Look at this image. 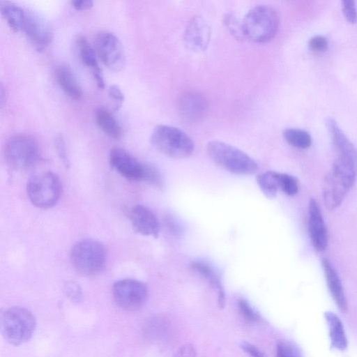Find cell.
<instances>
[{
    "instance_id": "33",
    "label": "cell",
    "mask_w": 357,
    "mask_h": 357,
    "mask_svg": "<svg viewBox=\"0 0 357 357\" xmlns=\"http://www.w3.org/2000/svg\"><path fill=\"white\" fill-rule=\"evenodd\" d=\"M276 357H300V355L292 344L280 342L277 344Z\"/></svg>"
},
{
    "instance_id": "26",
    "label": "cell",
    "mask_w": 357,
    "mask_h": 357,
    "mask_svg": "<svg viewBox=\"0 0 357 357\" xmlns=\"http://www.w3.org/2000/svg\"><path fill=\"white\" fill-rule=\"evenodd\" d=\"M257 182L268 198H273L276 196L279 190L277 172L268 171L261 173L257 176Z\"/></svg>"
},
{
    "instance_id": "2",
    "label": "cell",
    "mask_w": 357,
    "mask_h": 357,
    "mask_svg": "<svg viewBox=\"0 0 357 357\" xmlns=\"http://www.w3.org/2000/svg\"><path fill=\"white\" fill-rule=\"evenodd\" d=\"M206 151L210 158L222 168L236 174H255L258 166L247 153L225 142L213 140L207 144Z\"/></svg>"
},
{
    "instance_id": "21",
    "label": "cell",
    "mask_w": 357,
    "mask_h": 357,
    "mask_svg": "<svg viewBox=\"0 0 357 357\" xmlns=\"http://www.w3.org/2000/svg\"><path fill=\"white\" fill-rule=\"evenodd\" d=\"M324 316L328 326L332 346L344 351L347 347V338L342 321L337 314L330 311L326 312Z\"/></svg>"
},
{
    "instance_id": "37",
    "label": "cell",
    "mask_w": 357,
    "mask_h": 357,
    "mask_svg": "<svg viewBox=\"0 0 357 357\" xmlns=\"http://www.w3.org/2000/svg\"><path fill=\"white\" fill-rule=\"evenodd\" d=\"M65 291L68 296L72 300H79L81 296V289L79 285L75 282H68L65 285Z\"/></svg>"
},
{
    "instance_id": "23",
    "label": "cell",
    "mask_w": 357,
    "mask_h": 357,
    "mask_svg": "<svg viewBox=\"0 0 357 357\" xmlns=\"http://www.w3.org/2000/svg\"><path fill=\"white\" fill-rule=\"evenodd\" d=\"M95 119L98 127L110 137L119 139L122 137L121 126L108 110L104 108L97 109Z\"/></svg>"
},
{
    "instance_id": "24",
    "label": "cell",
    "mask_w": 357,
    "mask_h": 357,
    "mask_svg": "<svg viewBox=\"0 0 357 357\" xmlns=\"http://www.w3.org/2000/svg\"><path fill=\"white\" fill-rule=\"evenodd\" d=\"M1 14L14 32L22 31L25 19L26 10L10 2H3L1 4Z\"/></svg>"
},
{
    "instance_id": "19",
    "label": "cell",
    "mask_w": 357,
    "mask_h": 357,
    "mask_svg": "<svg viewBox=\"0 0 357 357\" xmlns=\"http://www.w3.org/2000/svg\"><path fill=\"white\" fill-rule=\"evenodd\" d=\"M77 47L82 62L91 71L97 86L104 89V77L95 50L84 36L77 39Z\"/></svg>"
},
{
    "instance_id": "12",
    "label": "cell",
    "mask_w": 357,
    "mask_h": 357,
    "mask_svg": "<svg viewBox=\"0 0 357 357\" xmlns=\"http://www.w3.org/2000/svg\"><path fill=\"white\" fill-rule=\"evenodd\" d=\"M109 160L112 167L126 178L130 181L143 180L144 165L126 150L112 149L109 152Z\"/></svg>"
},
{
    "instance_id": "13",
    "label": "cell",
    "mask_w": 357,
    "mask_h": 357,
    "mask_svg": "<svg viewBox=\"0 0 357 357\" xmlns=\"http://www.w3.org/2000/svg\"><path fill=\"white\" fill-rule=\"evenodd\" d=\"M308 231L312 245L317 251H323L328 244V233L317 202L311 198L308 205Z\"/></svg>"
},
{
    "instance_id": "29",
    "label": "cell",
    "mask_w": 357,
    "mask_h": 357,
    "mask_svg": "<svg viewBox=\"0 0 357 357\" xmlns=\"http://www.w3.org/2000/svg\"><path fill=\"white\" fill-rule=\"evenodd\" d=\"M238 306L240 313L245 320L254 322L259 319V314L245 299H239L238 301Z\"/></svg>"
},
{
    "instance_id": "25",
    "label": "cell",
    "mask_w": 357,
    "mask_h": 357,
    "mask_svg": "<svg viewBox=\"0 0 357 357\" xmlns=\"http://www.w3.org/2000/svg\"><path fill=\"white\" fill-rule=\"evenodd\" d=\"M283 136L290 145L298 149H307L312 144L310 135L303 130L288 128L284 131Z\"/></svg>"
},
{
    "instance_id": "16",
    "label": "cell",
    "mask_w": 357,
    "mask_h": 357,
    "mask_svg": "<svg viewBox=\"0 0 357 357\" xmlns=\"http://www.w3.org/2000/svg\"><path fill=\"white\" fill-rule=\"evenodd\" d=\"M211 34V28L205 20L200 16H195L185 29L184 41L190 50L201 52L208 46Z\"/></svg>"
},
{
    "instance_id": "34",
    "label": "cell",
    "mask_w": 357,
    "mask_h": 357,
    "mask_svg": "<svg viewBox=\"0 0 357 357\" xmlns=\"http://www.w3.org/2000/svg\"><path fill=\"white\" fill-rule=\"evenodd\" d=\"M109 95L114 101V110H119L123 105L124 96L119 86L114 84L109 89Z\"/></svg>"
},
{
    "instance_id": "20",
    "label": "cell",
    "mask_w": 357,
    "mask_h": 357,
    "mask_svg": "<svg viewBox=\"0 0 357 357\" xmlns=\"http://www.w3.org/2000/svg\"><path fill=\"white\" fill-rule=\"evenodd\" d=\"M56 79L63 92L73 100L82 96V88L71 69L66 65L57 66L55 70Z\"/></svg>"
},
{
    "instance_id": "39",
    "label": "cell",
    "mask_w": 357,
    "mask_h": 357,
    "mask_svg": "<svg viewBox=\"0 0 357 357\" xmlns=\"http://www.w3.org/2000/svg\"><path fill=\"white\" fill-rule=\"evenodd\" d=\"M242 349L251 357H266L265 354L255 345L244 342L241 344Z\"/></svg>"
},
{
    "instance_id": "18",
    "label": "cell",
    "mask_w": 357,
    "mask_h": 357,
    "mask_svg": "<svg viewBox=\"0 0 357 357\" xmlns=\"http://www.w3.org/2000/svg\"><path fill=\"white\" fill-rule=\"evenodd\" d=\"M321 265L325 274L328 288L337 307L343 312L347 310V301L340 279L331 261L324 258Z\"/></svg>"
},
{
    "instance_id": "3",
    "label": "cell",
    "mask_w": 357,
    "mask_h": 357,
    "mask_svg": "<svg viewBox=\"0 0 357 357\" xmlns=\"http://www.w3.org/2000/svg\"><path fill=\"white\" fill-rule=\"evenodd\" d=\"M152 145L160 153L173 158H185L190 156L195 150L192 139L178 128L156 126L151 135Z\"/></svg>"
},
{
    "instance_id": "1",
    "label": "cell",
    "mask_w": 357,
    "mask_h": 357,
    "mask_svg": "<svg viewBox=\"0 0 357 357\" xmlns=\"http://www.w3.org/2000/svg\"><path fill=\"white\" fill-rule=\"evenodd\" d=\"M356 171L351 165L337 158L329 173L325 176L323 200L328 210L339 206L355 183Z\"/></svg>"
},
{
    "instance_id": "15",
    "label": "cell",
    "mask_w": 357,
    "mask_h": 357,
    "mask_svg": "<svg viewBox=\"0 0 357 357\" xmlns=\"http://www.w3.org/2000/svg\"><path fill=\"white\" fill-rule=\"evenodd\" d=\"M208 107L207 99L196 91L185 93L178 102V112L181 117L188 122L202 119L207 113Z\"/></svg>"
},
{
    "instance_id": "35",
    "label": "cell",
    "mask_w": 357,
    "mask_h": 357,
    "mask_svg": "<svg viewBox=\"0 0 357 357\" xmlns=\"http://www.w3.org/2000/svg\"><path fill=\"white\" fill-rule=\"evenodd\" d=\"M55 148L57 152V154L63 162V163L68 166L69 164L68 155L66 152V144L65 141L61 135H58L54 139Z\"/></svg>"
},
{
    "instance_id": "22",
    "label": "cell",
    "mask_w": 357,
    "mask_h": 357,
    "mask_svg": "<svg viewBox=\"0 0 357 357\" xmlns=\"http://www.w3.org/2000/svg\"><path fill=\"white\" fill-rule=\"evenodd\" d=\"M190 268L204 278L218 292L219 307L225 305V293L218 275L208 264L195 261L190 264Z\"/></svg>"
},
{
    "instance_id": "9",
    "label": "cell",
    "mask_w": 357,
    "mask_h": 357,
    "mask_svg": "<svg viewBox=\"0 0 357 357\" xmlns=\"http://www.w3.org/2000/svg\"><path fill=\"white\" fill-rule=\"evenodd\" d=\"M96 52L109 70L115 72L121 70L126 64V54L121 42L113 33L101 31L95 39Z\"/></svg>"
},
{
    "instance_id": "38",
    "label": "cell",
    "mask_w": 357,
    "mask_h": 357,
    "mask_svg": "<svg viewBox=\"0 0 357 357\" xmlns=\"http://www.w3.org/2000/svg\"><path fill=\"white\" fill-rule=\"evenodd\" d=\"M174 357H197L196 351L190 344L182 345L175 353Z\"/></svg>"
},
{
    "instance_id": "17",
    "label": "cell",
    "mask_w": 357,
    "mask_h": 357,
    "mask_svg": "<svg viewBox=\"0 0 357 357\" xmlns=\"http://www.w3.org/2000/svg\"><path fill=\"white\" fill-rule=\"evenodd\" d=\"M129 219L137 233L146 236H158L159 222L155 214L147 207L142 205L132 207L129 212Z\"/></svg>"
},
{
    "instance_id": "5",
    "label": "cell",
    "mask_w": 357,
    "mask_h": 357,
    "mask_svg": "<svg viewBox=\"0 0 357 357\" xmlns=\"http://www.w3.org/2000/svg\"><path fill=\"white\" fill-rule=\"evenodd\" d=\"M36 327L34 315L26 308L12 307L1 315V328L5 340L20 345L31 339Z\"/></svg>"
},
{
    "instance_id": "4",
    "label": "cell",
    "mask_w": 357,
    "mask_h": 357,
    "mask_svg": "<svg viewBox=\"0 0 357 357\" xmlns=\"http://www.w3.org/2000/svg\"><path fill=\"white\" fill-rule=\"evenodd\" d=\"M278 24V15L273 8L257 6L250 10L243 20L244 36L255 43H266L275 36Z\"/></svg>"
},
{
    "instance_id": "31",
    "label": "cell",
    "mask_w": 357,
    "mask_h": 357,
    "mask_svg": "<svg viewBox=\"0 0 357 357\" xmlns=\"http://www.w3.org/2000/svg\"><path fill=\"white\" fill-rule=\"evenodd\" d=\"M308 46L311 52L320 54L326 52L328 47V43L326 37L315 36L310 38Z\"/></svg>"
},
{
    "instance_id": "27",
    "label": "cell",
    "mask_w": 357,
    "mask_h": 357,
    "mask_svg": "<svg viewBox=\"0 0 357 357\" xmlns=\"http://www.w3.org/2000/svg\"><path fill=\"white\" fill-rule=\"evenodd\" d=\"M279 189L289 196H294L298 192V181L294 176L277 172Z\"/></svg>"
},
{
    "instance_id": "14",
    "label": "cell",
    "mask_w": 357,
    "mask_h": 357,
    "mask_svg": "<svg viewBox=\"0 0 357 357\" xmlns=\"http://www.w3.org/2000/svg\"><path fill=\"white\" fill-rule=\"evenodd\" d=\"M326 123L338 153L337 158L351 165L357 172V149L334 119L328 117Z\"/></svg>"
},
{
    "instance_id": "28",
    "label": "cell",
    "mask_w": 357,
    "mask_h": 357,
    "mask_svg": "<svg viewBox=\"0 0 357 357\" xmlns=\"http://www.w3.org/2000/svg\"><path fill=\"white\" fill-rule=\"evenodd\" d=\"M225 22L230 32L236 38H245L243 28V21L239 22L236 16L232 14L227 15L225 17Z\"/></svg>"
},
{
    "instance_id": "40",
    "label": "cell",
    "mask_w": 357,
    "mask_h": 357,
    "mask_svg": "<svg viewBox=\"0 0 357 357\" xmlns=\"http://www.w3.org/2000/svg\"><path fill=\"white\" fill-rule=\"evenodd\" d=\"M71 3L76 10H89L93 6V2L91 0H74Z\"/></svg>"
},
{
    "instance_id": "10",
    "label": "cell",
    "mask_w": 357,
    "mask_h": 357,
    "mask_svg": "<svg viewBox=\"0 0 357 357\" xmlns=\"http://www.w3.org/2000/svg\"><path fill=\"white\" fill-rule=\"evenodd\" d=\"M115 302L121 307L135 310L145 303L148 291L146 285L133 279H123L116 282L112 287Z\"/></svg>"
},
{
    "instance_id": "8",
    "label": "cell",
    "mask_w": 357,
    "mask_h": 357,
    "mask_svg": "<svg viewBox=\"0 0 357 357\" xmlns=\"http://www.w3.org/2000/svg\"><path fill=\"white\" fill-rule=\"evenodd\" d=\"M5 158L13 169L24 170L34 165L40 158L36 139L29 135H17L10 137L5 146Z\"/></svg>"
},
{
    "instance_id": "11",
    "label": "cell",
    "mask_w": 357,
    "mask_h": 357,
    "mask_svg": "<svg viewBox=\"0 0 357 357\" xmlns=\"http://www.w3.org/2000/svg\"><path fill=\"white\" fill-rule=\"evenodd\" d=\"M22 31L38 50L45 49L53 38V32L48 22L33 10H26Z\"/></svg>"
},
{
    "instance_id": "6",
    "label": "cell",
    "mask_w": 357,
    "mask_h": 357,
    "mask_svg": "<svg viewBox=\"0 0 357 357\" xmlns=\"http://www.w3.org/2000/svg\"><path fill=\"white\" fill-rule=\"evenodd\" d=\"M75 268L84 275H95L105 268L107 252L105 246L93 239H84L75 243L70 252Z\"/></svg>"
},
{
    "instance_id": "30",
    "label": "cell",
    "mask_w": 357,
    "mask_h": 357,
    "mask_svg": "<svg viewBox=\"0 0 357 357\" xmlns=\"http://www.w3.org/2000/svg\"><path fill=\"white\" fill-rule=\"evenodd\" d=\"M143 181L158 187L161 186L162 182L161 175L158 169L149 165H144Z\"/></svg>"
},
{
    "instance_id": "32",
    "label": "cell",
    "mask_w": 357,
    "mask_h": 357,
    "mask_svg": "<svg viewBox=\"0 0 357 357\" xmlns=\"http://www.w3.org/2000/svg\"><path fill=\"white\" fill-rule=\"evenodd\" d=\"M342 12L345 19L351 24L357 22V8L355 1L344 0L342 1Z\"/></svg>"
},
{
    "instance_id": "7",
    "label": "cell",
    "mask_w": 357,
    "mask_h": 357,
    "mask_svg": "<svg viewBox=\"0 0 357 357\" xmlns=\"http://www.w3.org/2000/svg\"><path fill=\"white\" fill-rule=\"evenodd\" d=\"M26 192L33 204L40 208H49L59 201L61 183L55 174L43 172L33 176L29 180Z\"/></svg>"
},
{
    "instance_id": "36",
    "label": "cell",
    "mask_w": 357,
    "mask_h": 357,
    "mask_svg": "<svg viewBox=\"0 0 357 357\" xmlns=\"http://www.w3.org/2000/svg\"><path fill=\"white\" fill-rule=\"evenodd\" d=\"M165 223L168 230L175 236L180 235L183 231L181 225L174 216L167 215L165 218Z\"/></svg>"
}]
</instances>
